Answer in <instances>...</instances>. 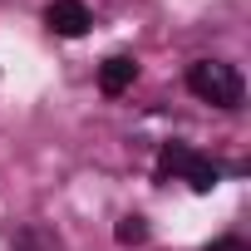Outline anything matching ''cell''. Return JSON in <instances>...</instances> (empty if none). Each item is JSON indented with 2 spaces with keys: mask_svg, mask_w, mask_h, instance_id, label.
<instances>
[{
  "mask_svg": "<svg viewBox=\"0 0 251 251\" xmlns=\"http://www.w3.org/2000/svg\"><path fill=\"white\" fill-rule=\"evenodd\" d=\"M207 251H246V241H236V236H226V241H212Z\"/></svg>",
  "mask_w": 251,
  "mask_h": 251,
  "instance_id": "52a82bcc",
  "label": "cell"
},
{
  "mask_svg": "<svg viewBox=\"0 0 251 251\" xmlns=\"http://www.w3.org/2000/svg\"><path fill=\"white\" fill-rule=\"evenodd\" d=\"M133 79H138V64H133L128 54H108V59L99 64V89H103L108 99H118Z\"/></svg>",
  "mask_w": 251,
  "mask_h": 251,
  "instance_id": "277c9868",
  "label": "cell"
},
{
  "mask_svg": "<svg viewBox=\"0 0 251 251\" xmlns=\"http://www.w3.org/2000/svg\"><path fill=\"white\" fill-rule=\"evenodd\" d=\"M158 173H163V177L187 182L192 192H212V187L222 182V168H217L212 158H202V153L182 148V143H168V148L158 153Z\"/></svg>",
  "mask_w": 251,
  "mask_h": 251,
  "instance_id": "7a4b0ae2",
  "label": "cell"
},
{
  "mask_svg": "<svg viewBox=\"0 0 251 251\" xmlns=\"http://www.w3.org/2000/svg\"><path fill=\"white\" fill-rule=\"evenodd\" d=\"M113 236H118L123 246H138V241H148V222L133 212V217H123V222H118V231H113Z\"/></svg>",
  "mask_w": 251,
  "mask_h": 251,
  "instance_id": "8992f818",
  "label": "cell"
},
{
  "mask_svg": "<svg viewBox=\"0 0 251 251\" xmlns=\"http://www.w3.org/2000/svg\"><path fill=\"white\" fill-rule=\"evenodd\" d=\"M187 89H192L202 103H217V108H236L241 94H246L241 74H236L231 64H222V59H197V64L187 69Z\"/></svg>",
  "mask_w": 251,
  "mask_h": 251,
  "instance_id": "6da1fadb",
  "label": "cell"
},
{
  "mask_svg": "<svg viewBox=\"0 0 251 251\" xmlns=\"http://www.w3.org/2000/svg\"><path fill=\"white\" fill-rule=\"evenodd\" d=\"M15 251H64V246H59V231L54 226H25L15 236Z\"/></svg>",
  "mask_w": 251,
  "mask_h": 251,
  "instance_id": "5b68a950",
  "label": "cell"
},
{
  "mask_svg": "<svg viewBox=\"0 0 251 251\" xmlns=\"http://www.w3.org/2000/svg\"><path fill=\"white\" fill-rule=\"evenodd\" d=\"M45 25H50L54 35H64V40H79L94 20H89V5H84V0H54V5L45 10Z\"/></svg>",
  "mask_w": 251,
  "mask_h": 251,
  "instance_id": "3957f363",
  "label": "cell"
}]
</instances>
